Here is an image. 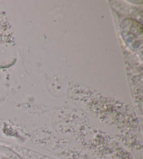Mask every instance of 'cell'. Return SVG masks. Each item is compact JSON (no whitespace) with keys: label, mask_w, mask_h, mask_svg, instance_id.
Masks as SVG:
<instances>
[{"label":"cell","mask_w":143,"mask_h":159,"mask_svg":"<svg viewBox=\"0 0 143 159\" xmlns=\"http://www.w3.org/2000/svg\"><path fill=\"white\" fill-rule=\"evenodd\" d=\"M0 159H23L15 151L7 147H0Z\"/></svg>","instance_id":"obj_1"}]
</instances>
